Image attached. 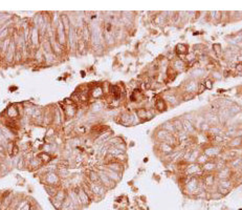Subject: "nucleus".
I'll list each match as a JSON object with an SVG mask.
<instances>
[{"instance_id":"1","label":"nucleus","mask_w":242,"mask_h":210,"mask_svg":"<svg viewBox=\"0 0 242 210\" xmlns=\"http://www.w3.org/2000/svg\"><path fill=\"white\" fill-rule=\"evenodd\" d=\"M78 31L76 27H70V29L67 32V49L70 52H76L77 51V45H78Z\"/></svg>"},{"instance_id":"2","label":"nucleus","mask_w":242,"mask_h":210,"mask_svg":"<svg viewBox=\"0 0 242 210\" xmlns=\"http://www.w3.org/2000/svg\"><path fill=\"white\" fill-rule=\"evenodd\" d=\"M41 182L43 183V185H51V186H57L61 187V180L60 176L58 174V172H47L44 176H42V180Z\"/></svg>"},{"instance_id":"3","label":"nucleus","mask_w":242,"mask_h":210,"mask_svg":"<svg viewBox=\"0 0 242 210\" xmlns=\"http://www.w3.org/2000/svg\"><path fill=\"white\" fill-rule=\"evenodd\" d=\"M56 40L58 41V43L60 44L62 47H66L67 46V32L65 29L64 25H63L62 21L59 22V25L56 29Z\"/></svg>"},{"instance_id":"4","label":"nucleus","mask_w":242,"mask_h":210,"mask_svg":"<svg viewBox=\"0 0 242 210\" xmlns=\"http://www.w3.org/2000/svg\"><path fill=\"white\" fill-rule=\"evenodd\" d=\"M89 188L92 191L94 196V199H99L101 200L102 198H104V196L106 194V192L108 191V189L106 188L105 186H103L101 183H92V182H89L88 184Z\"/></svg>"},{"instance_id":"5","label":"nucleus","mask_w":242,"mask_h":210,"mask_svg":"<svg viewBox=\"0 0 242 210\" xmlns=\"http://www.w3.org/2000/svg\"><path fill=\"white\" fill-rule=\"evenodd\" d=\"M98 173H99V178H100V183H101L103 186H105L108 190H109V189L114 188L115 185H116V183H114L113 181H111V180L109 179V178H108L105 173H104V171L99 170Z\"/></svg>"},{"instance_id":"6","label":"nucleus","mask_w":242,"mask_h":210,"mask_svg":"<svg viewBox=\"0 0 242 210\" xmlns=\"http://www.w3.org/2000/svg\"><path fill=\"white\" fill-rule=\"evenodd\" d=\"M77 189V192H78V196H79L80 199V202H81V205H82V208H85L87 207V206L89 205V204L92 202L91 201V199L89 198V196L87 194L86 192H85V190L82 187H79V188H76Z\"/></svg>"},{"instance_id":"7","label":"nucleus","mask_w":242,"mask_h":210,"mask_svg":"<svg viewBox=\"0 0 242 210\" xmlns=\"http://www.w3.org/2000/svg\"><path fill=\"white\" fill-rule=\"evenodd\" d=\"M100 170L104 171V173H105L106 176H107L108 178L111 180V181H113L114 183H116V184H118L119 182L122 180V173H120V172H116V171H113V170H110V169L106 168L105 166L102 167Z\"/></svg>"},{"instance_id":"8","label":"nucleus","mask_w":242,"mask_h":210,"mask_svg":"<svg viewBox=\"0 0 242 210\" xmlns=\"http://www.w3.org/2000/svg\"><path fill=\"white\" fill-rule=\"evenodd\" d=\"M5 114H6L7 118L13 121H17L18 117L20 116L19 109L17 108V105H11V106L6 109Z\"/></svg>"},{"instance_id":"9","label":"nucleus","mask_w":242,"mask_h":210,"mask_svg":"<svg viewBox=\"0 0 242 210\" xmlns=\"http://www.w3.org/2000/svg\"><path fill=\"white\" fill-rule=\"evenodd\" d=\"M63 110H64V115H65L66 118L71 119V118H74V117H76V115H77L78 107H77L76 104H71V105H64Z\"/></svg>"},{"instance_id":"10","label":"nucleus","mask_w":242,"mask_h":210,"mask_svg":"<svg viewBox=\"0 0 242 210\" xmlns=\"http://www.w3.org/2000/svg\"><path fill=\"white\" fill-rule=\"evenodd\" d=\"M187 173L190 174V176H198V174L203 173V171H202V168H200V165L199 164L191 163L187 167Z\"/></svg>"},{"instance_id":"11","label":"nucleus","mask_w":242,"mask_h":210,"mask_svg":"<svg viewBox=\"0 0 242 210\" xmlns=\"http://www.w3.org/2000/svg\"><path fill=\"white\" fill-rule=\"evenodd\" d=\"M54 122V110L51 111L49 107L43 110V124L51 126Z\"/></svg>"},{"instance_id":"12","label":"nucleus","mask_w":242,"mask_h":210,"mask_svg":"<svg viewBox=\"0 0 242 210\" xmlns=\"http://www.w3.org/2000/svg\"><path fill=\"white\" fill-rule=\"evenodd\" d=\"M106 168L110 169V170H113V171L120 172V173H123V170H124V165L122 163L118 162V161H112V162H109L105 165Z\"/></svg>"},{"instance_id":"13","label":"nucleus","mask_w":242,"mask_h":210,"mask_svg":"<svg viewBox=\"0 0 242 210\" xmlns=\"http://www.w3.org/2000/svg\"><path fill=\"white\" fill-rule=\"evenodd\" d=\"M82 39L85 43H89L91 39V32L90 29H89L88 24H84V27H82Z\"/></svg>"},{"instance_id":"14","label":"nucleus","mask_w":242,"mask_h":210,"mask_svg":"<svg viewBox=\"0 0 242 210\" xmlns=\"http://www.w3.org/2000/svg\"><path fill=\"white\" fill-rule=\"evenodd\" d=\"M27 164V168H31V169H40L41 167L43 166V162L40 160V158H33V159L29 161Z\"/></svg>"},{"instance_id":"15","label":"nucleus","mask_w":242,"mask_h":210,"mask_svg":"<svg viewBox=\"0 0 242 210\" xmlns=\"http://www.w3.org/2000/svg\"><path fill=\"white\" fill-rule=\"evenodd\" d=\"M60 210H76L74 203H72L71 199H70L69 196H68V193H67V196H66V199H65L64 202H63L62 207H61Z\"/></svg>"},{"instance_id":"16","label":"nucleus","mask_w":242,"mask_h":210,"mask_svg":"<svg viewBox=\"0 0 242 210\" xmlns=\"http://www.w3.org/2000/svg\"><path fill=\"white\" fill-rule=\"evenodd\" d=\"M219 152H220V148L218 146H211V147L204 149V155L208 157H215V156L219 155Z\"/></svg>"},{"instance_id":"17","label":"nucleus","mask_w":242,"mask_h":210,"mask_svg":"<svg viewBox=\"0 0 242 210\" xmlns=\"http://www.w3.org/2000/svg\"><path fill=\"white\" fill-rule=\"evenodd\" d=\"M44 189H45V191L47 192L48 196H49V199H51V198H55L56 194H57V192H58V190L60 189V187L51 186V185H44Z\"/></svg>"},{"instance_id":"18","label":"nucleus","mask_w":242,"mask_h":210,"mask_svg":"<svg viewBox=\"0 0 242 210\" xmlns=\"http://www.w3.org/2000/svg\"><path fill=\"white\" fill-rule=\"evenodd\" d=\"M103 95H104V92L102 86H94V88L90 90V96L92 97V98H94V99L101 98Z\"/></svg>"},{"instance_id":"19","label":"nucleus","mask_w":242,"mask_h":210,"mask_svg":"<svg viewBox=\"0 0 242 210\" xmlns=\"http://www.w3.org/2000/svg\"><path fill=\"white\" fill-rule=\"evenodd\" d=\"M206 122L208 124H213V125H216V124L219 123L218 116H217V115H215L214 113H211V114H206Z\"/></svg>"},{"instance_id":"20","label":"nucleus","mask_w":242,"mask_h":210,"mask_svg":"<svg viewBox=\"0 0 242 210\" xmlns=\"http://www.w3.org/2000/svg\"><path fill=\"white\" fill-rule=\"evenodd\" d=\"M34 59L35 61H36L37 63H39V64H42V63L45 62V60H44V55H43V52H42V49L40 48H38V49H36L34 53Z\"/></svg>"},{"instance_id":"21","label":"nucleus","mask_w":242,"mask_h":210,"mask_svg":"<svg viewBox=\"0 0 242 210\" xmlns=\"http://www.w3.org/2000/svg\"><path fill=\"white\" fill-rule=\"evenodd\" d=\"M66 196H67V189L63 188V187H60V189L58 190L57 194H56L55 199L57 201H59V202H64V200L66 199Z\"/></svg>"},{"instance_id":"22","label":"nucleus","mask_w":242,"mask_h":210,"mask_svg":"<svg viewBox=\"0 0 242 210\" xmlns=\"http://www.w3.org/2000/svg\"><path fill=\"white\" fill-rule=\"evenodd\" d=\"M231 176V169L228 167H223L222 169H220L218 172V178L219 180H226Z\"/></svg>"},{"instance_id":"23","label":"nucleus","mask_w":242,"mask_h":210,"mask_svg":"<svg viewBox=\"0 0 242 210\" xmlns=\"http://www.w3.org/2000/svg\"><path fill=\"white\" fill-rule=\"evenodd\" d=\"M159 149H161V152H163L165 155H171L173 152V149H174V147L173 146H171V145L167 144V143H161V145H159Z\"/></svg>"},{"instance_id":"24","label":"nucleus","mask_w":242,"mask_h":210,"mask_svg":"<svg viewBox=\"0 0 242 210\" xmlns=\"http://www.w3.org/2000/svg\"><path fill=\"white\" fill-rule=\"evenodd\" d=\"M163 129H165L166 131H168V133H170L171 135H174V133H176L177 131H176V129H175L174 127V124H173V122H166V123H163Z\"/></svg>"},{"instance_id":"25","label":"nucleus","mask_w":242,"mask_h":210,"mask_svg":"<svg viewBox=\"0 0 242 210\" xmlns=\"http://www.w3.org/2000/svg\"><path fill=\"white\" fill-rule=\"evenodd\" d=\"M38 158H40V160L43 162V164H47V163H51V160H53V157L51 155L47 153V152H40L38 155Z\"/></svg>"},{"instance_id":"26","label":"nucleus","mask_w":242,"mask_h":210,"mask_svg":"<svg viewBox=\"0 0 242 210\" xmlns=\"http://www.w3.org/2000/svg\"><path fill=\"white\" fill-rule=\"evenodd\" d=\"M182 127H183V130H185L187 133H194V130H195L193 124L190 123L189 121H187V120L182 121Z\"/></svg>"},{"instance_id":"27","label":"nucleus","mask_w":242,"mask_h":210,"mask_svg":"<svg viewBox=\"0 0 242 210\" xmlns=\"http://www.w3.org/2000/svg\"><path fill=\"white\" fill-rule=\"evenodd\" d=\"M197 87H198V84L196 83V81H190V82L186 85L185 90L189 92V94H192V92H194V90H197Z\"/></svg>"},{"instance_id":"28","label":"nucleus","mask_w":242,"mask_h":210,"mask_svg":"<svg viewBox=\"0 0 242 210\" xmlns=\"http://www.w3.org/2000/svg\"><path fill=\"white\" fill-rule=\"evenodd\" d=\"M232 182H231L230 179H226V180H219V183H218V187H221V188H224V189H228V190H231V188H232Z\"/></svg>"},{"instance_id":"29","label":"nucleus","mask_w":242,"mask_h":210,"mask_svg":"<svg viewBox=\"0 0 242 210\" xmlns=\"http://www.w3.org/2000/svg\"><path fill=\"white\" fill-rule=\"evenodd\" d=\"M203 183L204 185L208 187L213 186L214 183H215V176H214L213 174H208V176H206L203 178Z\"/></svg>"},{"instance_id":"30","label":"nucleus","mask_w":242,"mask_h":210,"mask_svg":"<svg viewBox=\"0 0 242 210\" xmlns=\"http://www.w3.org/2000/svg\"><path fill=\"white\" fill-rule=\"evenodd\" d=\"M88 179H89V182H92V183H100V178H99V173H98V171H94V170H91V171H89Z\"/></svg>"},{"instance_id":"31","label":"nucleus","mask_w":242,"mask_h":210,"mask_svg":"<svg viewBox=\"0 0 242 210\" xmlns=\"http://www.w3.org/2000/svg\"><path fill=\"white\" fill-rule=\"evenodd\" d=\"M216 169V163L214 162H206V164L202 165V171L211 172Z\"/></svg>"},{"instance_id":"32","label":"nucleus","mask_w":242,"mask_h":210,"mask_svg":"<svg viewBox=\"0 0 242 210\" xmlns=\"http://www.w3.org/2000/svg\"><path fill=\"white\" fill-rule=\"evenodd\" d=\"M135 114H136V116L138 117L139 120H141V119L149 118V117H148V110H147V109H145V108L137 109V110L135 111Z\"/></svg>"},{"instance_id":"33","label":"nucleus","mask_w":242,"mask_h":210,"mask_svg":"<svg viewBox=\"0 0 242 210\" xmlns=\"http://www.w3.org/2000/svg\"><path fill=\"white\" fill-rule=\"evenodd\" d=\"M102 109H103V104H102V102H94L92 105H91V111H94V113H98V111H101Z\"/></svg>"},{"instance_id":"34","label":"nucleus","mask_w":242,"mask_h":210,"mask_svg":"<svg viewBox=\"0 0 242 210\" xmlns=\"http://www.w3.org/2000/svg\"><path fill=\"white\" fill-rule=\"evenodd\" d=\"M155 107H156V109H158V110H161V111L166 110V108H167L166 101H163V100H157L155 103Z\"/></svg>"},{"instance_id":"35","label":"nucleus","mask_w":242,"mask_h":210,"mask_svg":"<svg viewBox=\"0 0 242 210\" xmlns=\"http://www.w3.org/2000/svg\"><path fill=\"white\" fill-rule=\"evenodd\" d=\"M173 124H174V127L175 129H176V131H181L182 129H183V127H182V121L180 120V119H176V120L173 121Z\"/></svg>"},{"instance_id":"36","label":"nucleus","mask_w":242,"mask_h":210,"mask_svg":"<svg viewBox=\"0 0 242 210\" xmlns=\"http://www.w3.org/2000/svg\"><path fill=\"white\" fill-rule=\"evenodd\" d=\"M51 200V205L54 206V208H55L56 210H60L61 209V207H62V202H59V201H57L55 198H51L49 199Z\"/></svg>"},{"instance_id":"37","label":"nucleus","mask_w":242,"mask_h":210,"mask_svg":"<svg viewBox=\"0 0 242 210\" xmlns=\"http://www.w3.org/2000/svg\"><path fill=\"white\" fill-rule=\"evenodd\" d=\"M241 142H242L241 138L233 139V140H231L230 143H228V146H230V147H237V146H239V145L241 144Z\"/></svg>"},{"instance_id":"38","label":"nucleus","mask_w":242,"mask_h":210,"mask_svg":"<svg viewBox=\"0 0 242 210\" xmlns=\"http://www.w3.org/2000/svg\"><path fill=\"white\" fill-rule=\"evenodd\" d=\"M208 156H206V155H199V157L197 158V163H198L199 165H203V164H206V162H208Z\"/></svg>"},{"instance_id":"39","label":"nucleus","mask_w":242,"mask_h":210,"mask_svg":"<svg viewBox=\"0 0 242 210\" xmlns=\"http://www.w3.org/2000/svg\"><path fill=\"white\" fill-rule=\"evenodd\" d=\"M165 100L167 102H169V103H171V104L177 103V98H176L174 95H167V96L165 97Z\"/></svg>"},{"instance_id":"40","label":"nucleus","mask_w":242,"mask_h":210,"mask_svg":"<svg viewBox=\"0 0 242 210\" xmlns=\"http://www.w3.org/2000/svg\"><path fill=\"white\" fill-rule=\"evenodd\" d=\"M228 110H230V113H231V115H233V114H238L240 111V107L238 106V105H231L230 107H228Z\"/></svg>"},{"instance_id":"41","label":"nucleus","mask_w":242,"mask_h":210,"mask_svg":"<svg viewBox=\"0 0 242 210\" xmlns=\"http://www.w3.org/2000/svg\"><path fill=\"white\" fill-rule=\"evenodd\" d=\"M176 49H177L178 53L183 54L187 52V45H185V44H182V43H179V44H177V46H176Z\"/></svg>"},{"instance_id":"42","label":"nucleus","mask_w":242,"mask_h":210,"mask_svg":"<svg viewBox=\"0 0 242 210\" xmlns=\"http://www.w3.org/2000/svg\"><path fill=\"white\" fill-rule=\"evenodd\" d=\"M54 135H56V129L55 127H49L48 128L47 133H46V137L51 138V137H54Z\"/></svg>"},{"instance_id":"43","label":"nucleus","mask_w":242,"mask_h":210,"mask_svg":"<svg viewBox=\"0 0 242 210\" xmlns=\"http://www.w3.org/2000/svg\"><path fill=\"white\" fill-rule=\"evenodd\" d=\"M71 145L74 146V147H77V146H80L81 145V141H80L79 138H74L71 140Z\"/></svg>"},{"instance_id":"44","label":"nucleus","mask_w":242,"mask_h":210,"mask_svg":"<svg viewBox=\"0 0 242 210\" xmlns=\"http://www.w3.org/2000/svg\"><path fill=\"white\" fill-rule=\"evenodd\" d=\"M175 66H176V67L178 66L179 70H182V68L185 67V63H183L182 60H177V61H175Z\"/></svg>"},{"instance_id":"45","label":"nucleus","mask_w":242,"mask_h":210,"mask_svg":"<svg viewBox=\"0 0 242 210\" xmlns=\"http://www.w3.org/2000/svg\"><path fill=\"white\" fill-rule=\"evenodd\" d=\"M201 127H200V129H201V130H203V131H208V129H210V126H208V124L206 123H203V124H201Z\"/></svg>"},{"instance_id":"46","label":"nucleus","mask_w":242,"mask_h":210,"mask_svg":"<svg viewBox=\"0 0 242 210\" xmlns=\"http://www.w3.org/2000/svg\"><path fill=\"white\" fill-rule=\"evenodd\" d=\"M213 48H214V51H215L217 54H220L221 53V46L219 45V44H214Z\"/></svg>"},{"instance_id":"47","label":"nucleus","mask_w":242,"mask_h":210,"mask_svg":"<svg viewBox=\"0 0 242 210\" xmlns=\"http://www.w3.org/2000/svg\"><path fill=\"white\" fill-rule=\"evenodd\" d=\"M206 87L208 88V90H211L212 87H213V82H212V81H210V80H208V81H206Z\"/></svg>"},{"instance_id":"48","label":"nucleus","mask_w":242,"mask_h":210,"mask_svg":"<svg viewBox=\"0 0 242 210\" xmlns=\"http://www.w3.org/2000/svg\"><path fill=\"white\" fill-rule=\"evenodd\" d=\"M239 163H240V160L239 159H237V160H234L232 162V166L233 167H235V166H238L239 165Z\"/></svg>"},{"instance_id":"49","label":"nucleus","mask_w":242,"mask_h":210,"mask_svg":"<svg viewBox=\"0 0 242 210\" xmlns=\"http://www.w3.org/2000/svg\"><path fill=\"white\" fill-rule=\"evenodd\" d=\"M236 70H242V64H239V65L236 66Z\"/></svg>"}]
</instances>
